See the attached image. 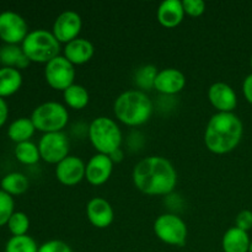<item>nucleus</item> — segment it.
Here are the masks:
<instances>
[{
	"label": "nucleus",
	"instance_id": "obj_1",
	"mask_svg": "<svg viewBox=\"0 0 252 252\" xmlns=\"http://www.w3.org/2000/svg\"><path fill=\"white\" fill-rule=\"evenodd\" d=\"M133 182L142 193L148 196H167L177 184V172L174 165L162 157L142 159L133 169Z\"/></svg>",
	"mask_w": 252,
	"mask_h": 252
},
{
	"label": "nucleus",
	"instance_id": "obj_2",
	"mask_svg": "<svg viewBox=\"0 0 252 252\" xmlns=\"http://www.w3.org/2000/svg\"><path fill=\"white\" fill-rule=\"evenodd\" d=\"M243 133V122L235 113L217 112L207 123L204 144L214 154H228L238 147Z\"/></svg>",
	"mask_w": 252,
	"mask_h": 252
},
{
	"label": "nucleus",
	"instance_id": "obj_3",
	"mask_svg": "<svg viewBox=\"0 0 252 252\" xmlns=\"http://www.w3.org/2000/svg\"><path fill=\"white\" fill-rule=\"evenodd\" d=\"M153 108V102L147 93L138 89L125 91L113 103V112L117 120L129 127L147 123L152 117Z\"/></svg>",
	"mask_w": 252,
	"mask_h": 252
},
{
	"label": "nucleus",
	"instance_id": "obj_4",
	"mask_svg": "<svg viewBox=\"0 0 252 252\" xmlns=\"http://www.w3.org/2000/svg\"><path fill=\"white\" fill-rule=\"evenodd\" d=\"M21 48L30 62L47 64L59 56L61 43L52 32L38 29L29 32L22 41Z\"/></svg>",
	"mask_w": 252,
	"mask_h": 252
},
{
	"label": "nucleus",
	"instance_id": "obj_5",
	"mask_svg": "<svg viewBox=\"0 0 252 252\" xmlns=\"http://www.w3.org/2000/svg\"><path fill=\"white\" fill-rule=\"evenodd\" d=\"M88 137L96 152L106 155L120 149L123 138L117 122L105 116H100L91 121Z\"/></svg>",
	"mask_w": 252,
	"mask_h": 252
},
{
	"label": "nucleus",
	"instance_id": "obj_6",
	"mask_svg": "<svg viewBox=\"0 0 252 252\" xmlns=\"http://www.w3.org/2000/svg\"><path fill=\"white\" fill-rule=\"evenodd\" d=\"M31 121L36 130L44 133L63 132L69 121V112L57 101H47L37 106L31 113Z\"/></svg>",
	"mask_w": 252,
	"mask_h": 252
},
{
	"label": "nucleus",
	"instance_id": "obj_7",
	"mask_svg": "<svg viewBox=\"0 0 252 252\" xmlns=\"http://www.w3.org/2000/svg\"><path fill=\"white\" fill-rule=\"evenodd\" d=\"M154 233L166 245L184 246L186 244L187 225L181 217L175 213H164L154 221Z\"/></svg>",
	"mask_w": 252,
	"mask_h": 252
},
{
	"label": "nucleus",
	"instance_id": "obj_8",
	"mask_svg": "<svg viewBox=\"0 0 252 252\" xmlns=\"http://www.w3.org/2000/svg\"><path fill=\"white\" fill-rule=\"evenodd\" d=\"M75 65L70 63L64 56L59 54L44 66V78L48 85L54 90L64 91L74 84Z\"/></svg>",
	"mask_w": 252,
	"mask_h": 252
},
{
	"label": "nucleus",
	"instance_id": "obj_9",
	"mask_svg": "<svg viewBox=\"0 0 252 252\" xmlns=\"http://www.w3.org/2000/svg\"><path fill=\"white\" fill-rule=\"evenodd\" d=\"M69 139L64 132L44 133L38 142L41 159L48 164H59L69 157Z\"/></svg>",
	"mask_w": 252,
	"mask_h": 252
},
{
	"label": "nucleus",
	"instance_id": "obj_10",
	"mask_svg": "<svg viewBox=\"0 0 252 252\" xmlns=\"http://www.w3.org/2000/svg\"><path fill=\"white\" fill-rule=\"evenodd\" d=\"M29 32V25L21 15L11 10L0 12V39L5 44L22 43Z\"/></svg>",
	"mask_w": 252,
	"mask_h": 252
},
{
	"label": "nucleus",
	"instance_id": "obj_11",
	"mask_svg": "<svg viewBox=\"0 0 252 252\" xmlns=\"http://www.w3.org/2000/svg\"><path fill=\"white\" fill-rule=\"evenodd\" d=\"M83 27V20L78 12L66 10L59 14L54 20L52 33L54 34L59 43H69L78 38Z\"/></svg>",
	"mask_w": 252,
	"mask_h": 252
},
{
	"label": "nucleus",
	"instance_id": "obj_12",
	"mask_svg": "<svg viewBox=\"0 0 252 252\" xmlns=\"http://www.w3.org/2000/svg\"><path fill=\"white\" fill-rule=\"evenodd\" d=\"M86 164L75 155H69L56 166V177L62 185L75 186L85 179Z\"/></svg>",
	"mask_w": 252,
	"mask_h": 252
},
{
	"label": "nucleus",
	"instance_id": "obj_13",
	"mask_svg": "<svg viewBox=\"0 0 252 252\" xmlns=\"http://www.w3.org/2000/svg\"><path fill=\"white\" fill-rule=\"evenodd\" d=\"M113 171V161L106 154L93 155L86 164L85 179L93 186H101L108 181Z\"/></svg>",
	"mask_w": 252,
	"mask_h": 252
},
{
	"label": "nucleus",
	"instance_id": "obj_14",
	"mask_svg": "<svg viewBox=\"0 0 252 252\" xmlns=\"http://www.w3.org/2000/svg\"><path fill=\"white\" fill-rule=\"evenodd\" d=\"M208 98L218 112H234L238 105V96L234 89L223 81H218L209 86Z\"/></svg>",
	"mask_w": 252,
	"mask_h": 252
},
{
	"label": "nucleus",
	"instance_id": "obj_15",
	"mask_svg": "<svg viewBox=\"0 0 252 252\" xmlns=\"http://www.w3.org/2000/svg\"><path fill=\"white\" fill-rule=\"evenodd\" d=\"M86 217L95 228L105 229L112 224L115 212L107 199L95 197L86 204Z\"/></svg>",
	"mask_w": 252,
	"mask_h": 252
},
{
	"label": "nucleus",
	"instance_id": "obj_16",
	"mask_svg": "<svg viewBox=\"0 0 252 252\" xmlns=\"http://www.w3.org/2000/svg\"><path fill=\"white\" fill-rule=\"evenodd\" d=\"M186 86V76L176 68H166L159 70L155 78L154 89L164 95H176Z\"/></svg>",
	"mask_w": 252,
	"mask_h": 252
},
{
	"label": "nucleus",
	"instance_id": "obj_17",
	"mask_svg": "<svg viewBox=\"0 0 252 252\" xmlns=\"http://www.w3.org/2000/svg\"><path fill=\"white\" fill-rule=\"evenodd\" d=\"M94 53H95V47H94L93 42L78 37L65 44L63 56L73 65H81V64L88 63L93 58Z\"/></svg>",
	"mask_w": 252,
	"mask_h": 252
},
{
	"label": "nucleus",
	"instance_id": "obj_18",
	"mask_svg": "<svg viewBox=\"0 0 252 252\" xmlns=\"http://www.w3.org/2000/svg\"><path fill=\"white\" fill-rule=\"evenodd\" d=\"M185 17L182 0H165L158 9V20L166 29L179 26Z\"/></svg>",
	"mask_w": 252,
	"mask_h": 252
},
{
	"label": "nucleus",
	"instance_id": "obj_19",
	"mask_svg": "<svg viewBox=\"0 0 252 252\" xmlns=\"http://www.w3.org/2000/svg\"><path fill=\"white\" fill-rule=\"evenodd\" d=\"M250 238L248 231L233 226L224 233L221 239V248L224 252H249Z\"/></svg>",
	"mask_w": 252,
	"mask_h": 252
},
{
	"label": "nucleus",
	"instance_id": "obj_20",
	"mask_svg": "<svg viewBox=\"0 0 252 252\" xmlns=\"http://www.w3.org/2000/svg\"><path fill=\"white\" fill-rule=\"evenodd\" d=\"M0 63L2 66H10V68L21 69L27 68L31 62L22 51L21 46L19 44H4L0 47Z\"/></svg>",
	"mask_w": 252,
	"mask_h": 252
},
{
	"label": "nucleus",
	"instance_id": "obj_21",
	"mask_svg": "<svg viewBox=\"0 0 252 252\" xmlns=\"http://www.w3.org/2000/svg\"><path fill=\"white\" fill-rule=\"evenodd\" d=\"M22 74L19 69L0 66V97L14 95L22 85Z\"/></svg>",
	"mask_w": 252,
	"mask_h": 252
},
{
	"label": "nucleus",
	"instance_id": "obj_22",
	"mask_svg": "<svg viewBox=\"0 0 252 252\" xmlns=\"http://www.w3.org/2000/svg\"><path fill=\"white\" fill-rule=\"evenodd\" d=\"M34 130H36V128H34L31 118L20 117L10 123L9 128H7V137L12 142L19 144V143L29 142L32 135L34 134Z\"/></svg>",
	"mask_w": 252,
	"mask_h": 252
},
{
	"label": "nucleus",
	"instance_id": "obj_23",
	"mask_svg": "<svg viewBox=\"0 0 252 252\" xmlns=\"http://www.w3.org/2000/svg\"><path fill=\"white\" fill-rule=\"evenodd\" d=\"M29 179L21 172H9L0 181V187L10 196H19L29 189Z\"/></svg>",
	"mask_w": 252,
	"mask_h": 252
},
{
	"label": "nucleus",
	"instance_id": "obj_24",
	"mask_svg": "<svg viewBox=\"0 0 252 252\" xmlns=\"http://www.w3.org/2000/svg\"><path fill=\"white\" fill-rule=\"evenodd\" d=\"M64 102L73 110H83L89 105L90 96L88 90L80 84H73L63 91Z\"/></svg>",
	"mask_w": 252,
	"mask_h": 252
},
{
	"label": "nucleus",
	"instance_id": "obj_25",
	"mask_svg": "<svg viewBox=\"0 0 252 252\" xmlns=\"http://www.w3.org/2000/svg\"><path fill=\"white\" fill-rule=\"evenodd\" d=\"M158 68L153 64H144L139 66L134 73V84L138 86V90L140 91H149L154 89L155 78H157Z\"/></svg>",
	"mask_w": 252,
	"mask_h": 252
},
{
	"label": "nucleus",
	"instance_id": "obj_26",
	"mask_svg": "<svg viewBox=\"0 0 252 252\" xmlns=\"http://www.w3.org/2000/svg\"><path fill=\"white\" fill-rule=\"evenodd\" d=\"M14 154L15 158L24 165H34L41 159L38 145H36L31 140L16 144L14 149Z\"/></svg>",
	"mask_w": 252,
	"mask_h": 252
},
{
	"label": "nucleus",
	"instance_id": "obj_27",
	"mask_svg": "<svg viewBox=\"0 0 252 252\" xmlns=\"http://www.w3.org/2000/svg\"><path fill=\"white\" fill-rule=\"evenodd\" d=\"M39 246L30 235L11 236L5 245V252H38Z\"/></svg>",
	"mask_w": 252,
	"mask_h": 252
},
{
	"label": "nucleus",
	"instance_id": "obj_28",
	"mask_svg": "<svg viewBox=\"0 0 252 252\" xmlns=\"http://www.w3.org/2000/svg\"><path fill=\"white\" fill-rule=\"evenodd\" d=\"M7 228L12 236L26 235L30 228V219L29 216L24 212H15L11 218L7 221Z\"/></svg>",
	"mask_w": 252,
	"mask_h": 252
},
{
	"label": "nucleus",
	"instance_id": "obj_29",
	"mask_svg": "<svg viewBox=\"0 0 252 252\" xmlns=\"http://www.w3.org/2000/svg\"><path fill=\"white\" fill-rule=\"evenodd\" d=\"M15 202L12 196L0 189V226L7 224L9 219L15 213Z\"/></svg>",
	"mask_w": 252,
	"mask_h": 252
},
{
	"label": "nucleus",
	"instance_id": "obj_30",
	"mask_svg": "<svg viewBox=\"0 0 252 252\" xmlns=\"http://www.w3.org/2000/svg\"><path fill=\"white\" fill-rule=\"evenodd\" d=\"M185 14L192 17H198L206 11V4L202 0H182Z\"/></svg>",
	"mask_w": 252,
	"mask_h": 252
},
{
	"label": "nucleus",
	"instance_id": "obj_31",
	"mask_svg": "<svg viewBox=\"0 0 252 252\" xmlns=\"http://www.w3.org/2000/svg\"><path fill=\"white\" fill-rule=\"evenodd\" d=\"M38 252H73V250L65 241L48 240L39 246Z\"/></svg>",
	"mask_w": 252,
	"mask_h": 252
},
{
	"label": "nucleus",
	"instance_id": "obj_32",
	"mask_svg": "<svg viewBox=\"0 0 252 252\" xmlns=\"http://www.w3.org/2000/svg\"><path fill=\"white\" fill-rule=\"evenodd\" d=\"M235 226L244 231H249L252 229V212L249 209H244L236 216Z\"/></svg>",
	"mask_w": 252,
	"mask_h": 252
},
{
	"label": "nucleus",
	"instance_id": "obj_33",
	"mask_svg": "<svg viewBox=\"0 0 252 252\" xmlns=\"http://www.w3.org/2000/svg\"><path fill=\"white\" fill-rule=\"evenodd\" d=\"M243 93L246 100L252 105V73L245 78L243 83Z\"/></svg>",
	"mask_w": 252,
	"mask_h": 252
},
{
	"label": "nucleus",
	"instance_id": "obj_34",
	"mask_svg": "<svg viewBox=\"0 0 252 252\" xmlns=\"http://www.w3.org/2000/svg\"><path fill=\"white\" fill-rule=\"evenodd\" d=\"M7 116H9V106L4 97H0V127L5 125Z\"/></svg>",
	"mask_w": 252,
	"mask_h": 252
},
{
	"label": "nucleus",
	"instance_id": "obj_35",
	"mask_svg": "<svg viewBox=\"0 0 252 252\" xmlns=\"http://www.w3.org/2000/svg\"><path fill=\"white\" fill-rule=\"evenodd\" d=\"M108 157L111 158V160H112L113 164H115V162H121V161H122L123 158H125V153H123V150L120 148V149H117V150H115V152L111 153V154L108 155Z\"/></svg>",
	"mask_w": 252,
	"mask_h": 252
},
{
	"label": "nucleus",
	"instance_id": "obj_36",
	"mask_svg": "<svg viewBox=\"0 0 252 252\" xmlns=\"http://www.w3.org/2000/svg\"><path fill=\"white\" fill-rule=\"evenodd\" d=\"M249 252H252V241H251V244H250V248H249Z\"/></svg>",
	"mask_w": 252,
	"mask_h": 252
},
{
	"label": "nucleus",
	"instance_id": "obj_37",
	"mask_svg": "<svg viewBox=\"0 0 252 252\" xmlns=\"http://www.w3.org/2000/svg\"><path fill=\"white\" fill-rule=\"evenodd\" d=\"M250 64H251V68H252V56H251V59H250Z\"/></svg>",
	"mask_w": 252,
	"mask_h": 252
}]
</instances>
